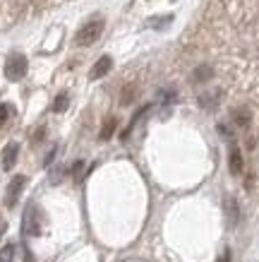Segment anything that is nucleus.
Here are the masks:
<instances>
[{
  "instance_id": "f257e3e1",
  "label": "nucleus",
  "mask_w": 259,
  "mask_h": 262,
  "mask_svg": "<svg viewBox=\"0 0 259 262\" xmlns=\"http://www.w3.org/2000/svg\"><path fill=\"white\" fill-rule=\"evenodd\" d=\"M101 34H103V17L96 15L79 27V32L75 34V41H77V46H91L94 41H99Z\"/></svg>"
},
{
  "instance_id": "f03ea898",
  "label": "nucleus",
  "mask_w": 259,
  "mask_h": 262,
  "mask_svg": "<svg viewBox=\"0 0 259 262\" xmlns=\"http://www.w3.org/2000/svg\"><path fill=\"white\" fill-rule=\"evenodd\" d=\"M27 68H29L27 58H24L22 53H12V56L8 58V63H5V77L12 82H19L24 75H27Z\"/></svg>"
},
{
  "instance_id": "7ed1b4c3",
  "label": "nucleus",
  "mask_w": 259,
  "mask_h": 262,
  "mask_svg": "<svg viewBox=\"0 0 259 262\" xmlns=\"http://www.w3.org/2000/svg\"><path fill=\"white\" fill-rule=\"evenodd\" d=\"M22 231L27 236H39L41 233V216H39V209H36V207H29V209H27Z\"/></svg>"
},
{
  "instance_id": "20e7f679",
  "label": "nucleus",
  "mask_w": 259,
  "mask_h": 262,
  "mask_svg": "<svg viewBox=\"0 0 259 262\" xmlns=\"http://www.w3.org/2000/svg\"><path fill=\"white\" fill-rule=\"evenodd\" d=\"M228 171H230V176H243V171H245L243 151L238 149V144H230V151H228Z\"/></svg>"
},
{
  "instance_id": "39448f33",
  "label": "nucleus",
  "mask_w": 259,
  "mask_h": 262,
  "mask_svg": "<svg viewBox=\"0 0 259 262\" xmlns=\"http://www.w3.org/2000/svg\"><path fill=\"white\" fill-rule=\"evenodd\" d=\"M24 185H27V178H24V176H15V178L10 181V185H8V198H5V205H8V207H15V205H17V200H19V195H22Z\"/></svg>"
},
{
  "instance_id": "423d86ee",
  "label": "nucleus",
  "mask_w": 259,
  "mask_h": 262,
  "mask_svg": "<svg viewBox=\"0 0 259 262\" xmlns=\"http://www.w3.org/2000/svg\"><path fill=\"white\" fill-rule=\"evenodd\" d=\"M17 157H19V144L17 142H10L5 149H3V168L10 171V168L17 164Z\"/></svg>"
},
{
  "instance_id": "0eeeda50",
  "label": "nucleus",
  "mask_w": 259,
  "mask_h": 262,
  "mask_svg": "<svg viewBox=\"0 0 259 262\" xmlns=\"http://www.w3.org/2000/svg\"><path fill=\"white\" fill-rule=\"evenodd\" d=\"M110 68H113V60H110L108 56L99 58V60H96V65L89 70V77H91V80H101L103 75H108Z\"/></svg>"
},
{
  "instance_id": "6e6552de",
  "label": "nucleus",
  "mask_w": 259,
  "mask_h": 262,
  "mask_svg": "<svg viewBox=\"0 0 259 262\" xmlns=\"http://www.w3.org/2000/svg\"><path fill=\"white\" fill-rule=\"evenodd\" d=\"M233 123H236L238 127H243V130H247L252 123V113L250 108H245V106H238L236 111H233Z\"/></svg>"
},
{
  "instance_id": "1a4fd4ad",
  "label": "nucleus",
  "mask_w": 259,
  "mask_h": 262,
  "mask_svg": "<svg viewBox=\"0 0 259 262\" xmlns=\"http://www.w3.org/2000/svg\"><path fill=\"white\" fill-rule=\"evenodd\" d=\"M219 99H221L219 89H216V92H209V94H202V96H199V106H202V108H206V111H214V108L219 106Z\"/></svg>"
},
{
  "instance_id": "9d476101",
  "label": "nucleus",
  "mask_w": 259,
  "mask_h": 262,
  "mask_svg": "<svg viewBox=\"0 0 259 262\" xmlns=\"http://www.w3.org/2000/svg\"><path fill=\"white\" fill-rule=\"evenodd\" d=\"M115 127H118V118H113V116H110V118H106V120H103V125H101V130H99V140H103V142H106V140H110V137H113V133H115Z\"/></svg>"
},
{
  "instance_id": "9b49d317",
  "label": "nucleus",
  "mask_w": 259,
  "mask_h": 262,
  "mask_svg": "<svg viewBox=\"0 0 259 262\" xmlns=\"http://www.w3.org/2000/svg\"><path fill=\"white\" fill-rule=\"evenodd\" d=\"M226 214H228V224L236 226L240 219V209H238V200L236 198H226Z\"/></svg>"
},
{
  "instance_id": "f8f14e48",
  "label": "nucleus",
  "mask_w": 259,
  "mask_h": 262,
  "mask_svg": "<svg viewBox=\"0 0 259 262\" xmlns=\"http://www.w3.org/2000/svg\"><path fill=\"white\" fill-rule=\"evenodd\" d=\"M214 77V68L211 65H197L192 72V82H209Z\"/></svg>"
},
{
  "instance_id": "ddd939ff",
  "label": "nucleus",
  "mask_w": 259,
  "mask_h": 262,
  "mask_svg": "<svg viewBox=\"0 0 259 262\" xmlns=\"http://www.w3.org/2000/svg\"><path fill=\"white\" fill-rule=\"evenodd\" d=\"M67 106H70V94H65V92H63V94L55 96V101H53V111L55 113H63Z\"/></svg>"
},
{
  "instance_id": "4468645a",
  "label": "nucleus",
  "mask_w": 259,
  "mask_h": 262,
  "mask_svg": "<svg viewBox=\"0 0 259 262\" xmlns=\"http://www.w3.org/2000/svg\"><path fill=\"white\" fill-rule=\"evenodd\" d=\"M12 260H15V246L8 243V246H3V250H0V262H12Z\"/></svg>"
},
{
  "instance_id": "2eb2a0df",
  "label": "nucleus",
  "mask_w": 259,
  "mask_h": 262,
  "mask_svg": "<svg viewBox=\"0 0 259 262\" xmlns=\"http://www.w3.org/2000/svg\"><path fill=\"white\" fill-rule=\"evenodd\" d=\"M10 113H12V108H10L8 103H0V127L5 125V123H8Z\"/></svg>"
},
{
  "instance_id": "dca6fc26",
  "label": "nucleus",
  "mask_w": 259,
  "mask_h": 262,
  "mask_svg": "<svg viewBox=\"0 0 259 262\" xmlns=\"http://www.w3.org/2000/svg\"><path fill=\"white\" fill-rule=\"evenodd\" d=\"M132 101H134V87H130V89H125V92H123L120 103H123V106H127V103H132Z\"/></svg>"
},
{
  "instance_id": "f3484780",
  "label": "nucleus",
  "mask_w": 259,
  "mask_h": 262,
  "mask_svg": "<svg viewBox=\"0 0 259 262\" xmlns=\"http://www.w3.org/2000/svg\"><path fill=\"white\" fill-rule=\"evenodd\" d=\"M82 171H84V161H75V166H72V176H75V178H79V176H82Z\"/></svg>"
},
{
  "instance_id": "a211bd4d",
  "label": "nucleus",
  "mask_w": 259,
  "mask_h": 262,
  "mask_svg": "<svg viewBox=\"0 0 259 262\" xmlns=\"http://www.w3.org/2000/svg\"><path fill=\"white\" fill-rule=\"evenodd\" d=\"M43 135H46V127H39V130L34 133V140H32V142H34V144H39L41 140H43Z\"/></svg>"
},
{
  "instance_id": "6ab92c4d",
  "label": "nucleus",
  "mask_w": 259,
  "mask_h": 262,
  "mask_svg": "<svg viewBox=\"0 0 259 262\" xmlns=\"http://www.w3.org/2000/svg\"><path fill=\"white\" fill-rule=\"evenodd\" d=\"M219 262H230V250H223V255L219 257Z\"/></svg>"
}]
</instances>
